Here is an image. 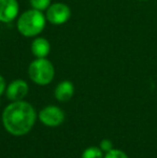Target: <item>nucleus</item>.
I'll return each instance as SVG.
<instances>
[{
    "label": "nucleus",
    "mask_w": 157,
    "mask_h": 158,
    "mask_svg": "<svg viewBox=\"0 0 157 158\" xmlns=\"http://www.w3.org/2000/svg\"><path fill=\"white\" fill-rule=\"evenodd\" d=\"M37 119L34 106L25 101H13L2 113V123L13 135H24L32 129Z\"/></svg>",
    "instance_id": "nucleus-1"
},
{
    "label": "nucleus",
    "mask_w": 157,
    "mask_h": 158,
    "mask_svg": "<svg viewBox=\"0 0 157 158\" xmlns=\"http://www.w3.org/2000/svg\"><path fill=\"white\" fill-rule=\"evenodd\" d=\"M45 22L46 19L42 11L32 9L26 11L19 16L17 21V29L21 35L31 38L42 32L45 27Z\"/></svg>",
    "instance_id": "nucleus-2"
},
{
    "label": "nucleus",
    "mask_w": 157,
    "mask_h": 158,
    "mask_svg": "<svg viewBox=\"0 0 157 158\" xmlns=\"http://www.w3.org/2000/svg\"><path fill=\"white\" fill-rule=\"evenodd\" d=\"M28 73L31 79L38 85H48L54 79V66L46 58H37L29 66Z\"/></svg>",
    "instance_id": "nucleus-3"
},
{
    "label": "nucleus",
    "mask_w": 157,
    "mask_h": 158,
    "mask_svg": "<svg viewBox=\"0 0 157 158\" xmlns=\"http://www.w3.org/2000/svg\"><path fill=\"white\" fill-rule=\"evenodd\" d=\"M70 15H71L70 8L61 2L51 4L46 10V19L54 25L65 24L70 19Z\"/></svg>",
    "instance_id": "nucleus-4"
},
{
    "label": "nucleus",
    "mask_w": 157,
    "mask_h": 158,
    "mask_svg": "<svg viewBox=\"0 0 157 158\" xmlns=\"http://www.w3.org/2000/svg\"><path fill=\"white\" fill-rule=\"evenodd\" d=\"M39 119L48 127H57L59 126L65 119V113L61 109L56 106H45L40 112Z\"/></svg>",
    "instance_id": "nucleus-5"
},
{
    "label": "nucleus",
    "mask_w": 157,
    "mask_h": 158,
    "mask_svg": "<svg viewBox=\"0 0 157 158\" xmlns=\"http://www.w3.org/2000/svg\"><path fill=\"white\" fill-rule=\"evenodd\" d=\"M28 84L24 80H15L11 82L6 88V98L11 101H19L28 94Z\"/></svg>",
    "instance_id": "nucleus-6"
},
{
    "label": "nucleus",
    "mask_w": 157,
    "mask_h": 158,
    "mask_svg": "<svg viewBox=\"0 0 157 158\" xmlns=\"http://www.w3.org/2000/svg\"><path fill=\"white\" fill-rule=\"evenodd\" d=\"M19 6L16 0H0V22L11 23L16 19Z\"/></svg>",
    "instance_id": "nucleus-7"
},
{
    "label": "nucleus",
    "mask_w": 157,
    "mask_h": 158,
    "mask_svg": "<svg viewBox=\"0 0 157 158\" xmlns=\"http://www.w3.org/2000/svg\"><path fill=\"white\" fill-rule=\"evenodd\" d=\"M74 94V86L70 81H63L55 88V97L58 101L66 102L72 98Z\"/></svg>",
    "instance_id": "nucleus-8"
},
{
    "label": "nucleus",
    "mask_w": 157,
    "mask_h": 158,
    "mask_svg": "<svg viewBox=\"0 0 157 158\" xmlns=\"http://www.w3.org/2000/svg\"><path fill=\"white\" fill-rule=\"evenodd\" d=\"M31 52L37 58H45L51 52V44L44 38H36L31 43Z\"/></svg>",
    "instance_id": "nucleus-9"
},
{
    "label": "nucleus",
    "mask_w": 157,
    "mask_h": 158,
    "mask_svg": "<svg viewBox=\"0 0 157 158\" xmlns=\"http://www.w3.org/2000/svg\"><path fill=\"white\" fill-rule=\"evenodd\" d=\"M103 153L100 148L97 146H90V148L84 150L82 158H103Z\"/></svg>",
    "instance_id": "nucleus-10"
},
{
    "label": "nucleus",
    "mask_w": 157,
    "mask_h": 158,
    "mask_svg": "<svg viewBox=\"0 0 157 158\" xmlns=\"http://www.w3.org/2000/svg\"><path fill=\"white\" fill-rule=\"evenodd\" d=\"M29 1L32 8L39 11L48 10V8L51 6V0H29Z\"/></svg>",
    "instance_id": "nucleus-11"
},
{
    "label": "nucleus",
    "mask_w": 157,
    "mask_h": 158,
    "mask_svg": "<svg viewBox=\"0 0 157 158\" xmlns=\"http://www.w3.org/2000/svg\"><path fill=\"white\" fill-rule=\"evenodd\" d=\"M103 158H128L125 152L121 150H116V148H112L111 151L105 153V156Z\"/></svg>",
    "instance_id": "nucleus-12"
},
{
    "label": "nucleus",
    "mask_w": 157,
    "mask_h": 158,
    "mask_svg": "<svg viewBox=\"0 0 157 158\" xmlns=\"http://www.w3.org/2000/svg\"><path fill=\"white\" fill-rule=\"evenodd\" d=\"M99 148H101V151L102 152H109V151H111L112 148H113V143H112L111 140L109 139H103L102 141L100 142V145H99Z\"/></svg>",
    "instance_id": "nucleus-13"
},
{
    "label": "nucleus",
    "mask_w": 157,
    "mask_h": 158,
    "mask_svg": "<svg viewBox=\"0 0 157 158\" xmlns=\"http://www.w3.org/2000/svg\"><path fill=\"white\" fill-rule=\"evenodd\" d=\"M6 81H4V79L2 77V75H0V96L6 92Z\"/></svg>",
    "instance_id": "nucleus-14"
},
{
    "label": "nucleus",
    "mask_w": 157,
    "mask_h": 158,
    "mask_svg": "<svg viewBox=\"0 0 157 158\" xmlns=\"http://www.w3.org/2000/svg\"><path fill=\"white\" fill-rule=\"evenodd\" d=\"M140 1H145V0H140Z\"/></svg>",
    "instance_id": "nucleus-15"
}]
</instances>
